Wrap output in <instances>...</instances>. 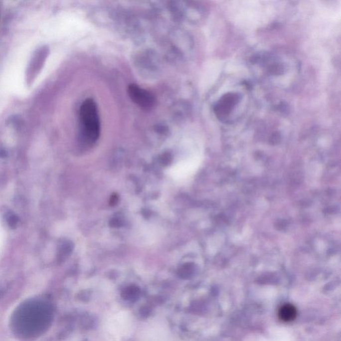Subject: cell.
I'll return each mask as SVG.
<instances>
[{
  "label": "cell",
  "instance_id": "obj_4",
  "mask_svg": "<svg viewBox=\"0 0 341 341\" xmlns=\"http://www.w3.org/2000/svg\"><path fill=\"white\" fill-rule=\"evenodd\" d=\"M297 315L296 308L293 305L285 304L279 311V317L284 322H291L295 320Z\"/></svg>",
  "mask_w": 341,
  "mask_h": 341
},
{
  "label": "cell",
  "instance_id": "obj_2",
  "mask_svg": "<svg viewBox=\"0 0 341 341\" xmlns=\"http://www.w3.org/2000/svg\"><path fill=\"white\" fill-rule=\"evenodd\" d=\"M241 97L237 93H229L225 95L216 104L214 110L217 115L218 118H228L230 114L239 104Z\"/></svg>",
  "mask_w": 341,
  "mask_h": 341
},
{
  "label": "cell",
  "instance_id": "obj_1",
  "mask_svg": "<svg viewBox=\"0 0 341 341\" xmlns=\"http://www.w3.org/2000/svg\"><path fill=\"white\" fill-rule=\"evenodd\" d=\"M81 133L88 143L96 142L100 134V120L98 106L92 99L83 103L79 112Z\"/></svg>",
  "mask_w": 341,
  "mask_h": 341
},
{
  "label": "cell",
  "instance_id": "obj_3",
  "mask_svg": "<svg viewBox=\"0 0 341 341\" xmlns=\"http://www.w3.org/2000/svg\"><path fill=\"white\" fill-rule=\"evenodd\" d=\"M128 93L131 100L135 104L146 110L152 108L156 102V100L152 94L148 91L140 88L137 85H130L129 87Z\"/></svg>",
  "mask_w": 341,
  "mask_h": 341
},
{
  "label": "cell",
  "instance_id": "obj_5",
  "mask_svg": "<svg viewBox=\"0 0 341 341\" xmlns=\"http://www.w3.org/2000/svg\"><path fill=\"white\" fill-rule=\"evenodd\" d=\"M15 215L11 216L10 217H9V225L11 226H15L17 225V219L16 217H14Z\"/></svg>",
  "mask_w": 341,
  "mask_h": 341
}]
</instances>
